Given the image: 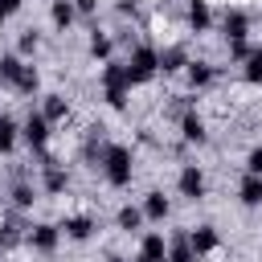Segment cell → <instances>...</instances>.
<instances>
[{"label":"cell","mask_w":262,"mask_h":262,"mask_svg":"<svg viewBox=\"0 0 262 262\" xmlns=\"http://www.w3.org/2000/svg\"><path fill=\"white\" fill-rule=\"evenodd\" d=\"M94 164H98V172H102V180L111 188H131V180H135V151L127 143H102Z\"/></svg>","instance_id":"obj_1"},{"label":"cell","mask_w":262,"mask_h":262,"mask_svg":"<svg viewBox=\"0 0 262 262\" xmlns=\"http://www.w3.org/2000/svg\"><path fill=\"white\" fill-rule=\"evenodd\" d=\"M156 74H160V49L135 45V49L127 53V78H131V86H147Z\"/></svg>","instance_id":"obj_2"},{"label":"cell","mask_w":262,"mask_h":262,"mask_svg":"<svg viewBox=\"0 0 262 262\" xmlns=\"http://www.w3.org/2000/svg\"><path fill=\"white\" fill-rule=\"evenodd\" d=\"M49 127H53V123H49L41 111H29V119L20 123V135H25V143H29L37 156H45V147H49V139H53Z\"/></svg>","instance_id":"obj_3"},{"label":"cell","mask_w":262,"mask_h":262,"mask_svg":"<svg viewBox=\"0 0 262 262\" xmlns=\"http://www.w3.org/2000/svg\"><path fill=\"white\" fill-rule=\"evenodd\" d=\"M41 192H49V196L70 192V172H66V164H61V160H53L49 151L41 156Z\"/></svg>","instance_id":"obj_4"},{"label":"cell","mask_w":262,"mask_h":262,"mask_svg":"<svg viewBox=\"0 0 262 262\" xmlns=\"http://www.w3.org/2000/svg\"><path fill=\"white\" fill-rule=\"evenodd\" d=\"M176 192H180L184 201H205L209 180H205L201 164H184V168H180V176H176Z\"/></svg>","instance_id":"obj_5"},{"label":"cell","mask_w":262,"mask_h":262,"mask_svg":"<svg viewBox=\"0 0 262 262\" xmlns=\"http://www.w3.org/2000/svg\"><path fill=\"white\" fill-rule=\"evenodd\" d=\"M57 242H61V225H53V221H37V225H29V233H25V246L37 250V254H53Z\"/></svg>","instance_id":"obj_6"},{"label":"cell","mask_w":262,"mask_h":262,"mask_svg":"<svg viewBox=\"0 0 262 262\" xmlns=\"http://www.w3.org/2000/svg\"><path fill=\"white\" fill-rule=\"evenodd\" d=\"M250 12H242V8H225V16H221V29H225V41H250Z\"/></svg>","instance_id":"obj_7"},{"label":"cell","mask_w":262,"mask_h":262,"mask_svg":"<svg viewBox=\"0 0 262 262\" xmlns=\"http://www.w3.org/2000/svg\"><path fill=\"white\" fill-rule=\"evenodd\" d=\"M94 229H98V221H94L90 213H70V217L61 221V233H66L70 242H90Z\"/></svg>","instance_id":"obj_8"},{"label":"cell","mask_w":262,"mask_h":262,"mask_svg":"<svg viewBox=\"0 0 262 262\" xmlns=\"http://www.w3.org/2000/svg\"><path fill=\"white\" fill-rule=\"evenodd\" d=\"M213 78H217V66H213V61H205V57H192V61L184 66V82H188L192 90L213 86Z\"/></svg>","instance_id":"obj_9"},{"label":"cell","mask_w":262,"mask_h":262,"mask_svg":"<svg viewBox=\"0 0 262 262\" xmlns=\"http://www.w3.org/2000/svg\"><path fill=\"white\" fill-rule=\"evenodd\" d=\"M188 246L196 250V258L221 250V233H217V225H196V229H188Z\"/></svg>","instance_id":"obj_10"},{"label":"cell","mask_w":262,"mask_h":262,"mask_svg":"<svg viewBox=\"0 0 262 262\" xmlns=\"http://www.w3.org/2000/svg\"><path fill=\"white\" fill-rule=\"evenodd\" d=\"M102 90H131V78H127V61H102V74H98Z\"/></svg>","instance_id":"obj_11"},{"label":"cell","mask_w":262,"mask_h":262,"mask_svg":"<svg viewBox=\"0 0 262 262\" xmlns=\"http://www.w3.org/2000/svg\"><path fill=\"white\" fill-rule=\"evenodd\" d=\"M139 209H143V217H147V221L164 225V221H168V213H172V201H168L160 188H151V192H143V205H139Z\"/></svg>","instance_id":"obj_12"},{"label":"cell","mask_w":262,"mask_h":262,"mask_svg":"<svg viewBox=\"0 0 262 262\" xmlns=\"http://www.w3.org/2000/svg\"><path fill=\"white\" fill-rule=\"evenodd\" d=\"M180 135H184V143H209V127H205V119L196 115V111H184L180 115Z\"/></svg>","instance_id":"obj_13"},{"label":"cell","mask_w":262,"mask_h":262,"mask_svg":"<svg viewBox=\"0 0 262 262\" xmlns=\"http://www.w3.org/2000/svg\"><path fill=\"white\" fill-rule=\"evenodd\" d=\"M184 20H188L192 33H209V29H213V8H209V0H188Z\"/></svg>","instance_id":"obj_14"},{"label":"cell","mask_w":262,"mask_h":262,"mask_svg":"<svg viewBox=\"0 0 262 262\" xmlns=\"http://www.w3.org/2000/svg\"><path fill=\"white\" fill-rule=\"evenodd\" d=\"M139 258H147V262H168V237H164L160 229L143 233V237H139Z\"/></svg>","instance_id":"obj_15"},{"label":"cell","mask_w":262,"mask_h":262,"mask_svg":"<svg viewBox=\"0 0 262 262\" xmlns=\"http://www.w3.org/2000/svg\"><path fill=\"white\" fill-rule=\"evenodd\" d=\"M188 61H192V57H188L184 45H168V49H160V74H184Z\"/></svg>","instance_id":"obj_16"},{"label":"cell","mask_w":262,"mask_h":262,"mask_svg":"<svg viewBox=\"0 0 262 262\" xmlns=\"http://www.w3.org/2000/svg\"><path fill=\"white\" fill-rule=\"evenodd\" d=\"M237 201H242L246 209H258V205H262V176L246 172V176H242V184H237Z\"/></svg>","instance_id":"obj_17"},{"label":"cell","mask_w":262,"mask_h":262,"mask_svg":"<svg viewBox=\"0 0 262 262\" xmlns=\"http://www.w3.org/2000/svg\"><path fill=\"white\" fill-rule=\"evenodd\" d=\"M49 20H53V29H57V33H66V29L78 20L74 0H53V4H49Z\"/></svg>","instance_id":"obj_18"},{"label":"cell","mask_w":262,"mask_h":262,"mask_svg":"<svg viewBox=\"0 0 262 262\" xmlns=\"http://www.w3.org/2000/svg\"><path fill=\"white\" fill-rule=\"evenodd\" d=\"M168 262H201V258H196V250L188 246V233H184V229L168 237Z\"/></svg>","instance_id":"obj_19"},{"label":"cell","mask_w":262,"mask_h":262,"mask_svg":"<svg viewBox=\"0 0 262 262\" xmlns=\"http://www.w3.org/2000/svg\"><path fill=\"white\" fill-rule=\"evenodd\" d=\"M86 49H90V57H94V61H111V53H115V41H111V33H102V29H90V41H86Z\"/></svg>","instance_id":"obj_20"},{"label":"cell","mask_w":262,"mask_h":262,"mask_svg":"<svg viewBox=\"0 0 262 262\" xmlns=\"http://www.w3.org/2000/svg\"><path fill=\"white\" fill-rule=\"evenodd\" d=\"M25 233H29V229H25V225H20V221L8 213V217L0 221V250H12V246H20V242H25Z\"/></svg>","instance_id":"obj_21"},{"label":"cell","mask_w":262,"mask_h":262,"mask_svg":"<svg viewBox=\"0 0 262 262\" xmlns=\"http://www.w3.org/2000/svg\"><path fill=\"white\" fill-rule=\"evenodd\" d=\"M41 115H45L49 123H61V119L70 115V98H66V94H45V102H41Z\"/></svg>","instance_id":"obj_22"},{"label":"cell","mask_w":262,"mask_h":262,"mask_svg":"<svg viewBox=\"0 0 262 262\" xmlns=\"http://www.w3.org/2000/svg\"><path fill=\"white\" fill-rule=\"evenodd\" d=\"M242 82L262 86V45H254V49H250V57L242 61Z\"/></svg>","instance_id":"obj_23"},{"label":"cell","mask_w":262,"mask_h":262,"mask_svg":"<svg viewBox=\"0 0 262 262\" xmlns=\"http://www.w3.org/2000/svg\"><path fill=\"white\" fill-rule=\"evenodd\" d=\"M20 70H25L20 53H4V57H0V86H16Z\"/></svg>","instance_id":"obj_24"},{"label":"cell","mask_w":262,"mask_h":262,"mask_svg":"<svg viewBox=\"0 0 262 262\" xmlns=\"http://www.w3.org/2000/svg\"><path fill=\"white\" fill-rule=\"evenodd\" d=\"M12 90H16V94H37V90H41V70L25 61V70H20V78H16Z\"/></svg>","instance_id":"obj_25"},{"label":"cell","mask_w":262,"mask_h":262,"mask_svg":"<svg viewBox=\"0 0 262 262\" xmlns=\"http://www.w3.org/2000/svg\"><path fill=\"white\" fill-rule=\"evenodd\" d=\"M115 221H119V229H127V233H135V229H139V225H143L147 217H143V209H139V205H123V209L115 213Z\"/></svg>","instance_id":"obj_26"},{"label":"cell","mask_w":262,"mask_h":262,"mask_svg":"<svg viewBox=\"0 0 262 262\" xmlns=\"http://www.w3.org/2000/svg\"><path fill=\"white\" fill-rule=\"evenodd\" d=\"M33 201H37V188L29 180H16L12 184V209H33Z\"/></svg>","instance_id":"obj_27"},{"label":"cell","mask_w":262,"mask_h":262,"mask_svg":"<svg viewBox=\"0 0 262 262\" xmlns=\"http://www.w3.org/2000/svg\"><path fill=\"white\" fill-rule=\"evenodd\" d=\"M16 131H20V127H16L8 115H0V156H8V151L16 147Z\"/></svg>","instance_id":"obj_28"},{"label":"cell","mask_w":262,"mask_h":262,"mask_svg":"<svg viewBox=\"0 0 262 262\" xmlns=\"http://www.w3.org/2000/svg\"><path fill=\"white\" fill-rule=\"evenodd\" d=\"M37 49H41V33H37V29H25V33L16 37V53H20V57H33Z\"/></svg>","instance_id":"obj_29"},{"label":"cell","mask_w":262,"mask_h":262,"mask_svg":"<svg viewBox=\"0 0 262 262\" xmlns=\"http://www.w3.org/2000/svg\"><path fill=\"white\" fill-rule=\"evenodd\" d=\"M225 49H229V61H233V66H242V61L250 57V49H254V45H250V41H225Z\"/></svg>","instance_id":"obj_30"},{"label":"cell","mask_w":262,"mask_h":262,"mask_svg":"<svg viewBox=\"0 0 262 262\" xmlns=\"http://www.w3.org/2000/svg\"><path fill=\"white\" fill-rule=\"evenodd\" d=\"M246 172H254V176H262V143L246 156Z\"/></svg>","instance_id":"obj_31"},{"label":"cell","mask_w":262,"mask_h":262,"mask_svg":"<svg viewBox=\"0 0 262 262\" xmlns=\"http://www.w3.org/2000/svg\"><path fill=\"white\" fill-rule=\"evenodd\" d=\"M20 4H25V0H0V25H4L12 12H20Z\"/></svg>","instance_id":"obj_32"},{"label":"cell","mask_w":262,"mask_h":262,"mask_svg":"<svg viewBox=\"0 0 262 262\" xmlns=\"http://www.w3.org/2000/svg\"><path fill=\"white\" fill-rule=\"evenodd\" d=\"M74 8H78V16H94L98 12V0H74Z\"/></svg>","instance_id":"obj_33"},{"label":"cell","mask_w":262,"mask_h":262,"mask_svg":"<svg viewBox=\"0 0 262 262\" xmlns=\"http://www.w3.org/2000/svg\"><path fill=\"white\" fill-rule=\"evenodd\" d=\"M102 262H127V258H119V254H106V258H102Z\"/></svg>","instance_id":"obj_34"},{"label":"cell","mask_w":262,"mask_h":262,"mask_svg":"<svg viewBox=\"0 0 262 262\" xmlns=\"http://www.w3.org/2000/svg\"><path fill=\"white\" fill-rule=\"evenodd\" d=\"M131 262H147V258H139V254H135V258H131Z\"/></svg>","instance_id":"obj_35"},{"label":"cell","mask_w":262,"mask_h":262,"mask_svg":"<svg viewBox=\"0 0 262 262\" xmlns=\"http://www.w3.org/2000/svg\"><path fill=\"white\" fill-rule=\"evenodd\" d=\"M0 262H4V250H0Z\"/></svg>","instance_id":"obj_36"}]
</instances>
